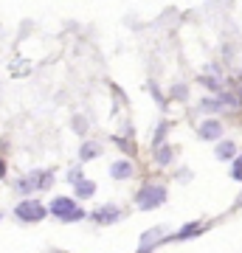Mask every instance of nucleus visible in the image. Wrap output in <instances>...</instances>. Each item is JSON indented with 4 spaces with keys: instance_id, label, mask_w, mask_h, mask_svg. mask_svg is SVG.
Listing matches in <instances>:
<instances>
[{
    "instance_id": "nucleus-5",
    "label": "nucleus",
    "mask_w": 242,
    "mask_h": 253,
    "mask_svg": "<svg viewBox=\"0 0 242 253\" xmlns=\"http://www.w3.org/2000/svg\"><path fill=\"white\" fill-rule=\"evenodd\" d=\"M118 217H121V208L118 206H101L99 211H93V219H96L99 225H113Z\"/></svg>"
},
{
    "instance_id": "nucleus-3",
    "label": "nucleus",
    "mask_w": 242,
    "mask_h": 253,
    "mask_svg": "<svg viewBox=\"0 0 242 253\" xmlns=\"http://www.w3.org/2000/svg\"><path fill=\"white\" fill-rule=\"evenodd\" d=\"M14 214H17V219H23V222H40V219L48 217V208H45L40 200H23V203L14 208Z\"/></svg>"
},
{
    "instance_id": "nucleus-8",
    "label": "nucleus",
    "mask_w": 242,
    "mask_h": 253,
    "mask_svg": "<svg viewBox=\"0 0 242 253\" xmlns=\"http://www.w3.org/2000/svg\"><path fill=\"white\" fill-rule=\"evenodd\" d=\"M73 191H76V197H79V200H90L93 194H96V183H93V180H85V177H82V180L73 183Z\"/></svg>"
},
{
    "instance_id": "nucleus-13",
    "label": "nucleus",
    "mask_w": 242,
    "mask_h": 253,
    "mask_svg": "<svg viewBox=\"0 0 242 253\" xmlns=\"http://www.w3.org/2000/svg\"><path fill=\"white\" fill-rule=\"evenodd\" d=\"M231 177L234 180H242V155H237L231 163Z\"/></svg>"
},
{
    "instance_id": "nucleus-4",
    "label": "nucleus",
    "mask_w": 242,
    "mask_h": 253,
    "mask_svg": "<svg viewBox=\"0 0 242 253\" xmlns=\"http://www.w3.org/2000/svg\"><path fill=\"white\" fill-rule=\"evenodd\" d=\"M197 132H200L203 141H220V138H223V124H220L217 118H206V121L200 124Z\"/></svg>"
},
{
    "instance_id": "nucleus-10",
    "label": "nucleus",
    "mask_w": 242,
    "mask_h": 253,
    "mask_svg": "<svg viewBox=\"0 0 242 253\" xmlns=\"http://www.w3.org/2000/svg\"><path fill=\"white\" fill-rule=\"evenodd\" d=\"M217 158L220 161H234L237 158V144L234 141H220L217 144Z\"/></svg>"
},
{
    "instance_id": "nucleus-1",
    "label": "nucleus",
    "mask_w": 242,
    "mask_h": 253,
    "mask_svg": "<svg viewBox=\"0 0 242 253\" xmlns=\"http://www.w3.org/2000/svg\"><path fill=\"white\" fill-rule=\"evenodd\" d=\"M166 197H169L166 186H161V183H149V186H144V189L135 194V206L141 208V211H152V208L163 206Z\"/></svg>"
},
{
    "instance_id": "nucleus-9",
    "label": "nucleus",
    "mask_w": 242,
    "mask_h": 253,
    "mask_svg": "<svg viewBox=\"0 0 242 253\" xmlns=\"http://www.w3.org/2000/svg\"><path fill=\"white\" fill-rule=\"evenodd\" d=\"M26 180H28V186H31V189H48L54 177H51V172H31Z\"/></svg>"
},
{
    "instance_id": "nucleus-14",
    "label": "nucleus",
    "mask_w": 242,
    "mask_h": 253,
    "mask_svg": "<svg viewBox=\"0 0 242 253\" xmlns=\"http://www.w3.org/2000/svg\"><path fill=\"white\" fill-rule=\"evenodd\" d=\"M197 222H192V225H186V228H183V231H180V234H178V239H186V236H192V234H197Z\"/></svg>"
},
{
    "instance_id": "nucleus-16",
    "label": "nucleus",
    "mask_w": 242,
    "mask_h": 253,
    "mask_svg": "<svg viewBox=\"0 0 242 253\" xmlns=\"http://www.w3.org/2000/svg\"><path fill=\"white\" fill-rule=\"evenodd\" d=\"M203 84H208V87H214V90L220 87V82H217L214 76H203Z\"/></svg>"
},
{
    "instance_id": "nucleus-6",
    "label": "nucleus",
    "mask_w": 242,
    "mask_h": 253,
    "mask_svg": "<svg viewBox=\"0 0 242 253\" xmlns=\"http://www.w3.org/2000/svg\"><path fill=\"white\" fill-rule=\"evenodd\" d=\"M110 174L116 177V180H130L135 174V169H133V163L127 161V158H121V161H116L113 166H110Z\"/></svg>"
},
{
    "instance_id": "nucleus-12",
    "label": "nucleus",
    "mask_w": 242,
    "mask_h": 253,
    "mask_svg": "<svg viewBox=\"0 0 242 253\" xmlns=\"http://www.w3.org/2000/svg\"><path fill=\"white\" fill-rule=\"evenodd\" d=\"M99 152H101V146L93 144V141H88V144L82 146V161H90V158H96Z\"/></svg>"
},
{
    "instance_id": "nucleus-18",
    "label": "nucleus",
    "mask_w": 242,
    "mask_h": 253,
    "mask_svg": "<svg viewBox=\"0 0 242 253\" xmlns=\"http://www.w3.org/2000/svg\"><path fill=\"white\" fill-rule=\"evenodd\" d=\"M73 129H79V132H85V121H82V118H76V121H73Z\"/></svg>"
},
{
    "instance_id": "nucleus-17",
    "label": "nucleus",
    "mask_w": 242,
    "mask_h": 253,
    "mask_svg": "<svg viewBox=\"0 0 242 253\" xmlns=\"http://www.w3.org/2000/svg\"><path fill=\"white\" fill-rule=\"evenodd\" d=\"M68 180H71V183L82 180V169H71V174H68Z\"/></svg>"
},
{
    "instance_id": "nucleus-19",
    "label": "nucleus",
    "mask_w": 242,
    "mask_h": 253,
    "mask_svg": "<svg viewBox=\"0 0 242 253\" xmlns=\"http://www.w3.org/2000/svg\"><path fill=\"white\" fill-rule=\"evenodd\" d=\"M0 217H3V214H0Z\"/></svg>"
},
{
    "instance_id": "nucleus-7",
    "label": "nucleus",
    "mask_w": 242,
    "mask_h": 253,
    "mask_svg": "<svg viewBox=\"0 0 242 253\" xmlns=\"http://www.w3.org/2000/svg\"><path fill=\"white\" fill-rule=\"evenodd\" d=\"M166 234V228H152V231H146V234L141 236V248H138V253H149L155 248V242H158V239H161V236Z\"/></svg>"
},
{
    "instance_id": "nucleus-11",
    "label": "nucleus",
    "mask_w": 242,
    "mask_h": 253,
    "mask_svg": "<svg viewBox=\"0 0 242 253\" xmlns=\"http://www.w3.org/2000/svg\"><path fill=\"white\" fill-rule=\"evenodd\" d=\"M172 158H175V152H172L169 146H158V152H155V161L161 163V166H166V163H172Z\"/></svg>"
},
{
    "instance_id": "nucleus-15",
    "label": "nucleus",
    "mask_w": 242,
    "mask_h": 253,
    "mask_svg": "<svg viewBox=\"0 0 242 253\" xmlns=\"http://www.w3.org/2000/svg\"><path fill=\"white\" fill-rule=\"evenodd\" d=\"M172 93H175V99H186V87H183V84H175Z\"/></svg>"
},
{
    "instance_id": "nucleus-2",
    "label": "nucleus",
    "mask_w": 242,
    "mask_h": 253,
    "mask_svg": "<svg viewBox=\"0 0 242 253\" xmlns=\"http://www.w3.org/2000/svg\"><path fill=\"white\" fill-rule=\"evenodd\" d=\"M48 214H54L56 219L62 222H76V219H85V211L76 206V200L71 197H54V203L48 206Z\"/></svg>"
}]
</instances>
